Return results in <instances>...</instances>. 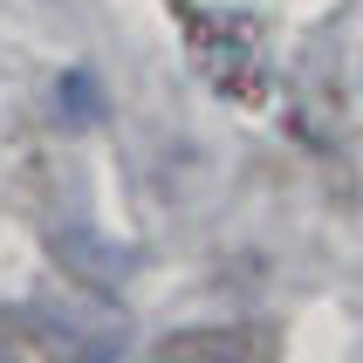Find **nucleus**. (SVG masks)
I'll return each mask as SVG.
<instances>
[{"label":"nucleus","instance_id":"f257e3e1","mask_svg":"<svg viewBox=\"0 0 363 363\" xmlns=\"http://www.w3.org/2000/svg\"><path fill=\"white\" fill-rule=\"evenodd\" d=\"M185 28V48H192V69H199L226 103L240 110H261L274 96V62H267V41L254 28V14H233V7H199V0H172Z\"/></svg>","mask_w":363,"mask_h":363},{"label":"nucleus","instance_id":"f03ea898","mask_svg":"<svg viewBox=\"0 0 363 363\" xmlns=\"http://www.w3.org/2000/svg\"><path fill=\"white\" fill-rule=\"evenodd\" d=\"M158 363H274V336H267L261 323L179 329V336H164Z\"/></svg>","mask_w":363,"mask_h":363},{"label":"nucleus","instance_id":"7ed1b4c3","mask_svg":"<svg viewBox=\"0 0 363 363\" xmlns=\"http://www.w3.org/2000/svg\"><path fill=\"white\" fill-rule=\"evenodd\" d=\"M62 103H69L76 117H96V89H89V76H69V82H62Z\"/></svg>","mask_w":363,"mask_h":363}]
</instances>
